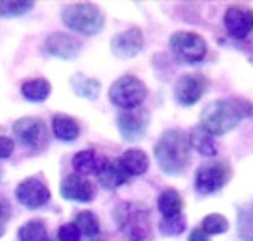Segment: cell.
<instances>
[{"label": "cell", "instance_id": "cell-33", "mask_svg": "<svg viewBox=\"0 0 253 241\" xmlns=\"http://www.w3.org/2000/svg\"><path fill=\"white\" fill-rule=\"evenodd\" d=\"M188 241H210V237H208V233H206L202 227H196V229L190 231Z\"/></svg>", "mask_w": 253, "mask_h": 241}, {"label": "cell", "instance_id": "cell-15", "mask_svg": "<svg viewBox=\"0 0 253 241\" xmlns=\"http://www.w3.org/2000/svg\"><path fill=\"white\" fill-rule=\"evenodd\" d=\"M45 49L49 55L61 57V59H71L79 53V41L67 34H51L45 40Z\"/></svg>", "mask_w": 253, "mask_h": 241}, {"label": "cell", "instance_id": "cell-7", "mask_svg": "<svg viewBox=\"0 0 253 241\" xmlns=\"http://www.w3.org/2000/svg\"><path fill=\"white\" fill-rule=\"evenodd\" d=\"M170 49L182 61H200L206 57V41L194 32H176L170 36Z\"/></svg>", "mask_w": 253, "mask_h": 241}, {"label": "cell", "instance_id": "cell-18", "mask_svg": "<svg viewBox=\"0 0 253 241\" xmlns=\"http://www.w3.org/2000/svg\"><path fill=\"white\" fill-rule=\"evenodd\" d=\"M119 162H121V166L128 172V176H140V174H144V172L148 170V156H146L142 150H138V148L126 150V152L119 158Z\"/></svg>", "mask_w": 253, "mask_h": 241}, {"label": "cell", "instance_id": "cell-8", "mask_svg": "<svg viewBox=\"0 0 253 241\" xmlns=\"http://www.w3.org/2000/svg\"><path fill=\"white\" fill-rule=\"evenodd\" d=\"M206 87H208V81H206V77L202 73H186V75H182L176 81L174 95H176L178 103H182V105H194L204 95Z\"/></svg>", "mask_w": 253, "mask_h": 241}, {"label": "cell", "instance_id": "cell-20", "mask_svg": "<svg viewBox=\"0 0 253 241\" xmlns=\"http://www.w3.org/2000/svg\"><path fill=\"white\" fill-rule=\"evenodd\" d=\"M51 128H53V134L61 140H75L79 134L77 120L67 115H55L51 120Z\"/></svg>", "mask_w": 253, "mask_h": 241}, {"label": "cell", "instance_id": "cell-27", "mask_svg": "<svg viewBox=\"0 0 253 241\" xmlns=\"http://www.w3.org/2000/svg\"><path fill=\"white\" fill-rule=\"evenodd\" d=\"M73 89L77 95H83V97H97V91H99V83L95 79H89V77H83V75H75L73 81H71Z\"/></svg>", "mask_w": 253, "mask_h": 241}, {"label": "cell", "instance_id": "cell-32", "mask_svg": "<svg viewBox=\"0 0 253 241\" xmlns=\"http://www.w3.org/2000/svg\"><path fill=\"white\" fill-rule=\"evenodd\" d=\"M14 150V142L6 136H0V158H8Z\"/></svg>", "mask_w": 253, "mask_h": 241}, {"label": "cell", "instance_id": "cell-23", "mask_svg": "<svg viewBox=\"0 0 253 241\" xmlns=\"http://www.w3.org/2000/svg\"><path fill=\"white\" fill-rule=\"evenodd\" d=\"M237 231L241 241H253V203L241 207L237 217Z\"/></svg>", "mask_w": 253, "mask_h": 241}, {"label": "cell", "instance_id": "cell-12", "mask_svg": "<svg viewBox=\"0 0 253 241\" xmlns=\"http://www.w3.org/2000/svg\"><path fill=\"white\" fill-rule=\"evenodd\" d=\"M142 45L144 38L138 28H128L111 40V49L117 57H132L142 49Z\"/></svg>", "mask_w": 253, "mask_h": 241}, {"label": "cell", "instance_id": "cell-28", "mask_svg": "<svg viewBox=\"0 0 253 241\" xmlns=\"http://www.w3.org/2000/svg\"><path fill=\"white\" fill-rule=\"evenodd\" d=\"M34 6V2H16V0H8V2H0V14L2 16H22L26 14L30 8Z\"/></svg>", "mask_w": 253, "mask_h": 241}, {"label": "cell", "instance_id": "cell-19", "mask_svg": "<svg viewBox=\"0 0 253 241\" xmlns=\"http://www.w3.org/2000/svg\"><path fill=\"white\" fill-rule=\"evenodd\" d=\"M158 209H160V213H162L164 219L180 215L182 213V196L176 190H172V188L164 190L158 196Z\"/></svg>", "mask_w": 253, "mask_h": 241}, {"label": "cell", "instance_id": "cell-4", "mask_svg": "<svg viewBox=\"0 0 253 241\" xmlns=\"http://www.w3.org/2000/svg\"><path fill=\"white\" fill-rule=\"evenodd\" d=\"M61 20L67 28H71L75 32H81V34H87V36L99 34L103 24H105V18H103L101 10L97 6L85 4V2L65 6L63 12H61Z\"/></svg>", "mask_w": 253, "mask_h": 241}, {"label": "cell", "instance_id": "cell-1", "mask_svg": "<svg viewBox=\"0 0 253 241\" xmlns=\"http://www.w3.org/2000/svg\"><path fill=\"white\" fill-rule=\"evenodd\" d=\"M253 115V103L237 97L217 99L210 103L200 115V128L208 134H223L237 126V122L245 117Z\"/></svg>", "mask_w": 253, "mask_h": 241}, {"label": "cell", "instance_id": "cell-25", "mask_svg": "<svg viewBox=\"0 0 253 241\" xmlns=\"http://www.w3.org/2000/svg\"><path fill=\"white\" fill-rule=\"evenodd\" d=\"M227 227H229L227 219H225L223 215H219V213H210V215H206L204 221H202V229H204L208 235H219V233H225Z\"/></svg>", "mask_w": 253, "mask_h": 241}, {"label": "cell", "instance_id": "cell-9", "mask_svg": "<svg viewBox=\"0 0 253 241\" xmlns=\"http://www.w3.org/2000/svg\"><path fill=\"white\" fill-rule=\"evenodd\" d=\"M16 198L22 205H26L30 209H36V207H42L49 200V190L42 180L28 178L16 188Z\"/></svg>", "mask_w": 253, "mask_h": 241}, {"label": "cell", "instance_id": "cell-31", "mask_svg": "<svg viewBox=\"0 0 253 241\" xmlns=\"http://www.w3.org/2000/svg\"><path fill=\"white\" fill-rule=\"evenodd\" d=\"M8 217H10V205H8L6 198L0 196V235L4 233V227L8 223Z\"/></svg>", "mask_w": 253, "mask_h": 241}, {"label": "cell", "instance_id": "cell-2", "mask_svg": "<svg viewBox=\"0 0 253 241\" xmlns=\"http://www.w3.org/2000/svg\"><path fill=\"white\" fill-rule=\"evenodd\" d=\"M154 156L158 166L166 174L180 172L190 160V140L180 128H168L154 144Z\"/></svg>", "mask_w": 253, "mask_h": 241}, {"label": "cell", "instance_id": "cell-6", "mask_svg": "<svg viewBox=\"0 0 253 241\" xmlns=\"http://www.w3.org/2000/svg\"><path fill=\"white\" fill-rule=\"evenodd\" d=\"M231 178V168L223 160H211L200 166L196 174V190L200 194H213L223 188Z\"/></svg>", "mask_w": 253, "mask_h": 241}, {"label": "cell", "instance_id": "cell-5", "mask_svg": "<svg viewBox=\"0 0 253 241\" xmlns=\"http://www.w3.org/2000/svg\"><path fill=\"white\" fill-rule=\"evenodd\" d=\"M146 97V87L140 79H136L134 75H123L119 77L111 89H109V99L111 103H115L121 109L132 111L136 109Z\"/></svg>", "mask_w": 253, "mask_h": 241}, {"label": "cell", "instance_id": "cell-26", "mask_svg": "<svg viewBox=\"0 0 253 241\" xmlns=\"http://www.w3.org/2000/svg\"><path fill=\"white\" fill-rule=\"evenodd\" d=\"M75 227L79 229V233H85V235H97L99 233V221H97L95 213H91V211H81L75 217Z\"/></svg>", "mask_w": 253, "mask_h": 241}, {"label": "cell", "instance_id": "cell-13", "mask_svg": "<svg viewBox=\"0 0 253 241\" xmlns=\"http://www.w3.org/2000/svg\"><path fill=\"white\" fill-rule=\"evenodd\" d=\"M148 128V111L132 109L119 117V130L125 140H138Z\"/></svg>", "mask_w": 253, "mask_h": 241}, {"label": "cell", "instance_id": "cell-21", "mask_svg": "<svg viewBox=\"0 0 253 241\" xmlns=\"http://www.w3.org/2000/svg\"><path fill=\"white\" fill-rule=\"evenodd\" d=\"M49 91H51V85L45 79H42V77L26 81L22 85V95L26 99H30V101H43L49 95Z\"/></svg>", "mask_w": 253, "mask_h": 241}, {"label": "cell", "instance_id": "cell-10", "mask_svg": "<svg viewBox=\"0 0 253 241\" xmlns=\"http://www.w3.org/2000/svg\"><path fill=\"white\" fill-rule=\"evenodd\" d=\"M14 134L30 148H40L45 144L47 140V130H45V124L40 120V119H20L16 124H14Z\"/></svg>", "mask_w": 253, "mask_h": 241}, {"label": "cell", "instance_id": "cell-30", "mask_svg": "<svg viewBox=\"0 0 253 241\" xmlns=\"http://www.w3.org/2000/svg\"><path fill=\"white\" fill-rule=\"evenodd\" d=\"M79 237H81V233L75 227V223H65L57 231V239L59 241H79Z\"/></svg>", "mask_w": 253, "mask_h": 241}, {"label": "cell", "instance_id": "cell-17", "mask_svg": "<svg viewBox=\"0 0 253 241\" xmlns=\"http://www.w3.org/2000/svg\"><path fill=\"white\" fill-rule=\"evenodd\" d=\"M105 162H107V158L95 150H81L73 156V168L79 174H99V170L103 168Z\"/></svg>", "mask_w": 253, "mask_h": 241}, {"label": "cell", "instance_id": "cell-11", "mask_svg": "<svg viewBox=\"0 0 253 241\" xmlns=\"http://www.w3.org/2000/svg\"><path fill=\"white\" fill-rule=\"evenodd\" d=\"M223 24L233 38L243 40L253 32V10L243 6H229L223 18Z\"/></svg>", "mask_w": 253, "mask_h": 241}, {"label": "cell", "instance_id": "cell-16", "mask_svg": "<svg viewBox=\"0 0 253 241\" xmlns=\"http://www.w3.org/2000/svg\"><path fill=\"white\" fill-rule=\"evenodd\" d=\"M99 182L105 186V188H109V190H113V188H119L121 184H125L130 176H128V172L121 166V162L119 160H107L105 164H103V168L99 170Z\"/></svg>", "mask_w": 253, "mask_h": 241}, {"label": "cell", "instance_id": "cell-24", "mask_svg": "<svg viewBox=\"0 0 253 241\" xmlns=\"http://www.w3.org/2000/svg\"><path fill=\"white\" fill-rule=\"evenodd\" d=\"M18 233L22 241H47V231L42 221H28L20 227Z\"/></svg>", "mask_w": 253, "mask_h": 241}, {"label": "cell", "instance_id": "cell-22", "mask_svg": "<svg viewBox=\"0 0 253 241\" xmlns=\"http://www.w3.org/2000/svg\"><path fill=\"white\" fill-rule=\"evenodd\" d=\"M188 140H190V146H194L200 154H204V156H213V154H215L213 140H211L210 134L204 132L202 128H194V130L188 134Z\"/></svg>", "mask_w": 253, "mask_h": 241}, {"label": "cell", "instance_id": "cell-3", "mask_svg": "<svg viewBox=\"0 0 253 241\" xmlns=\"http://www.w3.org/2000/svg\"><path fill=\"white\" fill-rule=\"evenodd\" d=\"M115 219L128 241H144L150 235L148 211L136 203H121L115 209Z\"/></svg>", "mask_w": 253, "mask_h": 241}, {"label": "cell", "instance_id": "cell-29", "mask_svg": "<svg viewBox=\"0 0 253 241\" xmlns=\"http://www.w3.org/2000/svg\"><path fill=\"white\" fill-rule=\"evenodd\" d=\"M162 231L166 233V235H176V233H180L182 229H184V215L180 213V215H176V217H168V219H162Z\"/></svg>", "mask_w": 253, "mask_h": 241}, {"label": "cell", "instance_id": "cell-14", "mask_svg": "<svg viewBox=\"0 0 253 241\" xmlns=\"http://www.w3.org/2000/svg\"><path fill=\"white\" fill-rule=\"evenodd\" d=\"M61 196L65 200H73V201H89L93 198V184L83 178L81 174H69L63 178L61 188H59Z\"/></svg>", "mask_w": 253, "mask_h": 241}]
</instances>
